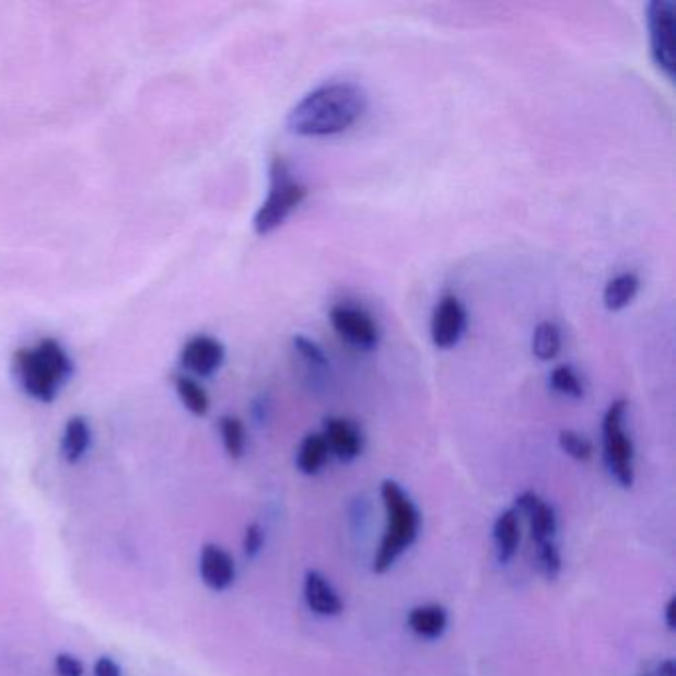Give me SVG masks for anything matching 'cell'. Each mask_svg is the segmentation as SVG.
<instances>
[{
	"mask_svg": "<svg viewBox=\"0 0 676 676\" xmlns=\"http://www.w3.org/2000/svg\"><path fill=\"white\" fill-rule=\"evenodd\" d=\"M368 112V94L351 82L326 84L302 97L285 126L300 138H329L348 131Z\"/></svg>",
	"mask_w": 676,
	"mask_h": 676,
	"instance_id": "obj_1",
	"label": "cell"
},
{
	"mask_svg": "<svg viewBox=\"0 0 676 676\" xmlns=\"http://www.w3.org/2000/svg\"><path fill=\"white\" fill-rule=\"evenodd\" d=\"M12 368L24 393L36 401L56 399L63 383L72 375V360L56 339H43L34 348L19 349Z\"/></svg>",
	"mask_w": 676,
	"mask_h": 676,
	"instance_id": "obj_2",
	"label": "cell"
},
{
	"mask_svg": "<svg viewBox=\"0 0 676 676\" xmlns=\"http://www.w3.org/2000/svg\"><path fill=\"white\" fill-rule=\"evenodd\" d=\"M381 498L387 514V528L381 539L380 550L373 560V571L385 573L392 570L395 561L411 548L419 538L421 514L412 504L411 498L395 480H385L381 485Z\"/></svg>",
	"mask_w": 676,
	"mask_h": 676,
	"instance_id": "obj_3",
	"label": "cell"
},
{
	"mask_svg": "<svg viewBox=\"0 0 676 676\" xmlns=\"http://www.w3.org/2000/svg\"><path fill=\"white\" fill-rule=\"evenodd\" d=\"M306 185L300 183L282 158L272 159L270 163V189L263 207L254 214V231L260 236L275 233L284 224L285 219L296 211L307 197Z\"/></svg>",
	"mask_w": 676,
	"mask_h": 676,
	"instance_id": "obj_4",
	"label": "cell"
},
{
	"mask_svg": "<svg viewBox=\"0 0 676 676\" xmlns=\"http://www.w3.org/2000/svg\"><path fill=\"white\" fill-rule=\"evenodd\" d=\"M627 399H617L603 417V461L619 487L631 488L634 482V448L625 431Z\"/></svg>",
	"mask_w": 676,
	"mask_h": 676,
	"instance_id": "obj_5",
	"label": "cell"
},
{
	"mask_svg": "<svg viewBox=\"0 0 676 676\" xmlns=\"http://www.w3.org/2000/svg\"><path fill=\"white\" fill-rule=\"evenodd\" d=\"M675 12L673 0H653L646 9L651 54L656 68L673 82L676 70Z\"/></svg>",
	"mask_w": 676,
	"mask_h": 676,
	"instance_id": "obj_6",
	"label": "cell"
},
{
	"mask_svg": "<svg viewBox=\"0 0 676 676\" xmlns=\"http://www.w3.org/2000/svg\"><path fill=\"white\" fill-rule=\"evenodd\" d=\"M329 322L339 336L353 348L375 349L380 343L377 324L361 307L343 306V304L334 306L329 312Z\"/></svg>",
	"mask_w": 676,
	"mask_h": 676,
	"instance_id": "obj_7",
	"label": "cell"
},
{
	"mask_svg": "<svg viewBox=\"0 0 676 676\" xmlns=\"http://www.w3.org/2000/svg\"><path fill=\"white\" fill-rule=\"evenodd\" d=\"M465 306L456 296H444L434 307L433 322H431V336L434 348L451 349L463 339L466 331Z\"/></svg>",
	"mask_w": 676,
	"mask_h": 676,
	"instance_id": "obj_8",
	"label": "cell"
},
{
	"mask_svg": "<svg viewBox=\"0 0 676 676\" xmlns=\"http://www.w3.org/2000/svg\"><path fill=\"white\" fill-rule=\"evenodd\" d=\"M224 363V348L211 336H195L180 351V365L197 377H211Z\"/></svg>",
	"mask_w": 676,
	"mask_h": 676,
	"instance_id": "obj_9",
	"label": "cell"
},
{
	"mask_svg": "<svg viewBox=\"0 0 676 676\" xmlns=\"http://www.w3.org/2000/svg\"><path fill=\"white\" fill-rule=\"evenodd\" d=\"M514 510L518 514L528 516L529 536H532L534 546L556 539V532H558L556 510L546 500H541L536 492H522L520 497H516Z\"/></svg>",
	"mask_w": 676,
	"mask_h": 676,
	"instance_id": "obj_10",
	"label": "cell"
},
{
	"mask_svg": "<svg viewBox=\"0 0 676 676\" xmlns=\"http://www.w3.org/2000/svg\"><path fill=\"white\" fill-rule=\"evenodd\" d=\"M199 573L211 592H226L236 580V563L221 546L205 544L199 556Z\"/></svg>",
	"mask_w": 676,
	"mask_h": 676,
	"instance_id": "obj_11",
	"label": "cell"
},
{
	"mask_svg": "<svg viewBox=\"0 0 676 676\" xmlns=\"http://www.w3.org/2000/svg\"><path fill=\"white\" fill-rule=\"evenodd\" d=\"M324 439L328 443L329 453L341 463H351L363 451V434L361 429L349 419L329 417L324 421Z\"/></svg>",
	"mask_w": 676,
	"mask_h": 676,
	"instance_id": "obj_12",
	"label": "cell"
},
{
	"mask_svg": "<svg viewBox=\"0 0 676 676\" xmlns=\"http://www.w3.org/2000/svg\"><path fill=\"white\" fill-rule=\"evenodd\" d=\"M304 599L307 609L319 617H336L343 611V602L339 593L319 571H307L304 580Z\"/></svg>",
	"mask_w": 676,
	"mask_h": 676,
	"instance_id": "obj_13",
	"label": "cell"
},
{
	"mask_svg": "<svg viewBox=\"0 0 676 676\" xmlns=\"http://www.w3.org/2000/svg\"><path fill=\"white\" fill-rule=\"evenodd\" d=\"M407 625L417 637L434 641V639L443 637L444 631H446L448 615L441 605H421V607H415L409 611Z\"/></svg>",
	"mask_w": 676,
	"mask_h": 676,
	"instance_id": "obj_14",
	"label": "cell"
},
{
	"mask_svg": "<svg viewBox=\"0 0 676 676\" xmlns=\"http://www.w3.org/2000/svg\"><path fill=\"white\" fill-rule=\"evenodd\" d=\"M494 544L500 563H508L516 556L520 546V514L514 508H508L498 514L494 522Z\"/></svg>",
	"mask_w": 676,
	"mask_h": 676,
	"instance_id": "obj_15",
	"label": "cell"
},
{
	"mask_svg": "<svg viewBox=\"0 0 676 676\" xmlns=\"http://www.w3.org/2000/svg\"><path fill=\"white\" fill-rule=\"evenodd\" d=\"M90 444H92L90 424L84 417H72L63 427L62 443H60L63 461L70 465L80 463L85 453L90 451Z\"/></svg>",
	"mask_w": 676,
	"mask_h": 676,
	"instance_id": "obj_16",
	"label": "cell"
},
{
	"mask_svg": "<svg viewBox=\"0 0 676 676\" xmlns=\"http://www.w3.org/2000/svg\"><path fill=\"white\" fill-rule=\"evenodd\" d=\"M329 448L324 434H307L298 448L296 465L302 475L314 476L324 468L328 461Z\"/></svg>",
	"mask_w": 676,
	"mask_h": 676,
	"instance_id": "obj_17",
	"label": "cell"
},
{
	"mask_svg": "<svg viewBox=\"0 0 676 676\" xmlns=\"http://www.w3.org/2000/svg\"><path fill=\"white\" fill-rule=\"evenodd\" d=\"M637 292H639V278L633 272L615 276L603 290V304L611 312H619L633 302Z\"/></svg>",
	"mask_w": 676,
	"mask_h": 676,
	"instance_id": "obj_18",
	"label": "cell"
},
{
	"mask_svg": "<svg viewBox=\"0 0 676 676\" xmlns=\"http://www.w3.org/2000/svg\"><path fill=\"white\" fill-rule=\"evenodd\" d=\"M175 389L179 393V399L185 405L187 411L193 412L195 417H205L211 409V399L207 392L202 389L197 381L189 375H179L175 377Z\"/></svg>",
	"mask_w": 676,
	"mask_h": 676,
	"instance_id": "obj_19",
	"label": "cell"
},
{
	"mask_svg": "<svg viewBox=\"0 0 676 676\" xmlns=\"http://www.w3.org/2000/svg\"><path fill=\"white\" fill-rule=\"evenodd\" d=\"M561 349L560 329L551 322H541L534 329L532 351L539 361H551L558 358Z\"/></svg>",
	"mask_w": 676,
	"mask_h": 676,
	"instance_id": "obj_20",
	"label": "cell"
},
{
	"mask_svg": "<svg viewBox=\"0 0 676 676\" xmlns=\"http://www.w3.org/2000/svg\"><path fill=\"white\" fill-rule=\"evenodd\" d=\"M219 433H221L222 446L226 455L233 461L243 458L244 451H246V429H244L243 421L233 415L221 417Z\"/></svg>",
	"mask_w": 676,
	"mask_h": 676,
	"instance_id": "obj_21",
	"label": "cell"
},
{
	"mask_svg": "<svg viewBox=\"0 0 676 676\" xmlns=\"http://www.w3.org/2000/svg\"><path fill=\"white\" fill-rule=\"evenodd\" d=\"M536 568L546 582H556L560 578L563 561L556 539L536 544Z\"/></svg>",
	"mask_w": 676,
	"mask_h": 676,
	"instance_id": "obj_22",
	"label": "cell"
},
{
	"mask_svg": "<svg viewBox=\"0 0 676 676\" xmlns=\"http://www.w3.org/2000/svg\"><path fill=\"white\" fill-rule=\"evenodd\" d=\"M550 387L553 392L560 393L563 397H570V399H582L585 395L583 381L570 365H558L551 371Z\"/></svg>",
	"mask_w": 676,
	"mask_h": 676,
	"instance_id": "obj_23",
	"label": "cell"
},
{
	"mask_svg": "<svg viewBox=\"0 0 676 676\" xmlns=\"http://www.w3.org/2000/svg\"><path fill=\"white\" fill-rule=\"evenodd\" d=\"M560 446L566 455L580 463H587L593 456V444L575 431H561Z\"/></svg>",
	"mask_w": 676,
	"mask_h": 676,
	"instance_id": "obj_24",
	"label": "cell"
},
{
	"mask_svg": "<svg viewBox=\"0 0 676 676\" xmlns=\"http://www.w3.org/2000/svg\"><path fill=\"white\" fill-rule=\"evenodd\" d=\"M294 348H296L298 353H300L307 363H312V365H316V368H326V365H328V358H326V353L322 351V348L317 346L316 341L304 338V336H296V338H294Z\"/></svg>",
	"mask_w": 676,
	"mask_h": 676,
	"instance_id": "obj_25",
	"label": "cell"
},
{
	"mask_svg": "<svg viewBox=\"0 0 676 676\" xmlns=\"http://www.w3.org/2000/svg\"><path fill=\"white\" fill-rule=\"evenodd\" d=\"M266 534L265 528L260 524H250L244 532L243 550L244 556L248 560H254L260 556V551L265 548Z\"/></svg>",
	"mask_w": 676,
	"mask_h": 676,
	"instance_id": "obj_26",
	"label": "cell"
},
{
	"mask_svg": "<svg viewBox=\"0 0 676 676\" xmlns=\"http://www.w3.org/2000/svg\"><path fill=\"white\" fill-rule=\"evenodd\" d=\"M54 671L58 676H84V665L72 653H58L54 658Z\"/></svg>",
	"mask_w": 676,
	"mask_h": 676,
	"instance_id": "obj_27",
	"label": "cell"
},
{
	"mask_svg": "<svg viewBox=\"0 0 676 676\" xmlns=\"http://www.w3.org/2000/svg\"><path fill=\"white\" fill-rule=\"evenodd\" d=\"M94 676H121V668L112 656H100L94 663Z\"/></svg>",
	"mask_w": 676,
	"mask_h": 676,
	"instance_id": "obj_28",
	"label": "cell"
},
{
	"mask_svg": "<svg viewBox=\"0 0 676 676\" xmlns=\"http://www.w3.org/2000/svg\"><path fill=\"white\" fill-rule=\"evenodd\" d=\"M665 623L668 631H675L676 627V599L671 597L665 607Z\"/></svg>",
	"mask_w": 676,
	"mask_h": 676,
	"instance_id": "obj_29",
	"label": "cell"
},
{
	"mask_svg": "<svg viewBox=\"0 0 676 676\" xmlns=\"http://www.w3.org/2000/svg\"><path fill=\"white\" fill-rule=\"evenodd\" d=\"M675 675H676V666H675V661H673V658H666V661H663V663L658 665V668H656L655 676H675Z\"/></svg>",
	"mask_w": 676,
	"mask_h": 676,
	"instance_id": "obj_30",
	"label": "cell"
},
{
	"mask_svg": "<svg viewBox=\"0 0 676 676\" xmlns=\"http://www.w3.org/2000/svg\"><path fill=\"white\" fill-rule=\"evenodd\" d=\"M645 676H655V675H645Z\"/></svg>",
	"mask_w": 676,
	"mask_h": 676,
	"instance_id": "obj_31",
	"label": "cell"
}]
</instances>
